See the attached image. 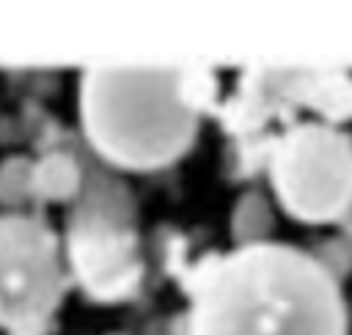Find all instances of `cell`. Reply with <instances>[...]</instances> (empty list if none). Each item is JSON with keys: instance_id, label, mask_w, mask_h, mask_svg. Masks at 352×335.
Here are the masks:
<instances>
[{"instance_id": "obj_1", "label": "cell", "mask_w": 352, "mask_h": 335, "mask_svg": "<svg viewBox=\"0 0 352 335\" xmlns=\"http://www.w3.org/2000/svg\"><path fill=\"white\" fill-rule=\"evenodd\" d=\"M190 335H346L336 280L308 253L245 244L182 269Z\"/></svg>"}, {"instance_id": "obj_2", "label": "cell", "mask_w": 352, "mask_h": 335, "mask_svg": "<svg viewBox=\"0 0 352 335\" xmlns=\"http://www.w3.org/2000/svg\"><path fill=\"white\" fill-rule=\"evenodd\" d=\"M80 110L96 151L135 170L173 162L198 126V110L184 96V69H91Z\"/></svg>"}, {"instance_id": "obj_3", "label": "cell", "mask_w": 352, "mask_h": 335, "mask_svg": "<svg viewBox=\"0 0 352 335\" xmlns=\"http://www.w3.org/2000/svg\"><path fill=\"white\" fill-rule=\"evenodd\" d=\"M272 187L300 220L344 217L352 203V140L327 124H294L270 146Z\"/></svg>"}, {"instance_id": "obj_4", "label": "cell", "mask_w": 352, "mask_h": 335, "mask_svg": "<svg viewBox=\"0 0 352 335\" xmlns=\"http://www.w3.org/2000/svg\"><path fill=\"white\" fill-rule=\"evenodd\" d=\"M66 288L58 242L28 217L0 220V327L8 335H44Z\"/></svg>"}, {"instance_id": "obj_5", "label": "cell", "mask_w": 352, "mask_h": 335, "mask_svg": "<svg viewBox=\"0 0 352 335\" xmlns=\"http://www.w3.org/2000/svg\"><path fill=\"white\" fill-rule=\"evenodd\" d=\"M129 214L132 206L126 195L116 189V184H104V189L88 195L72 217L69 258L74 275L96 299H124L140 283L143 264Z\"/></svg>"}, {"instance_id": "obj_6", "label": "cell", "mask_w": 352, "mask_h": 335, "mask_svg": "<svg viewBox=\"0 0 352 335\" xmlns=\"http://www.w3.org/2000/svg\"><path fill=\"white\" fill-rule=\"evenodd\" d=\"M292 104H308L327 121L352 118V77L314 69H248L236 82V93L214 113L242 137Z\"/></svg>"}, {"instance_id": "obj_7", "label": "cell", "mask_w": 352, "mask_h": 335, "mask_svg": "<svg viewBox=\"0 0 352 335\" xmlns=\"http://www.w3.org/2000/svg\"><path fill=\"white\" fill-rule=\"evenodd\" d=\"M272 225V214L267 209V200L256 192L245 195L239 203H236V211H234V236L239 242H256L258 236H264Z\"/></svg>"}, {"instance_id": "obj_8", "label": "cell", "mask_w": 352, "mask_h": 335, "mask_svg": "<svg viewBox=\"0 0 352 335\" xmlns=\"http://www.w3.org/2000/svg\"><path fill=\"white\" fill-rule=\"evenodd\" d=\"M41 189L55 198H66L77 189V168L66 157H52L41 168Z\"/></svg>"}, {"instance_id": "obj_9", "label": "cell", "mask_w": 352, "mask_h": 335, "mask_svg": "<svg viewBox=\"0 0 352 335\" xmlns=\"http://www.w3.org/2000/svg\"><path fill=\"white\" fill-rule=\"evenodd\" d=\"M344 217H346V225H349V231H352V203H349V209H346Z\"/></svg>"}]
</instances>
